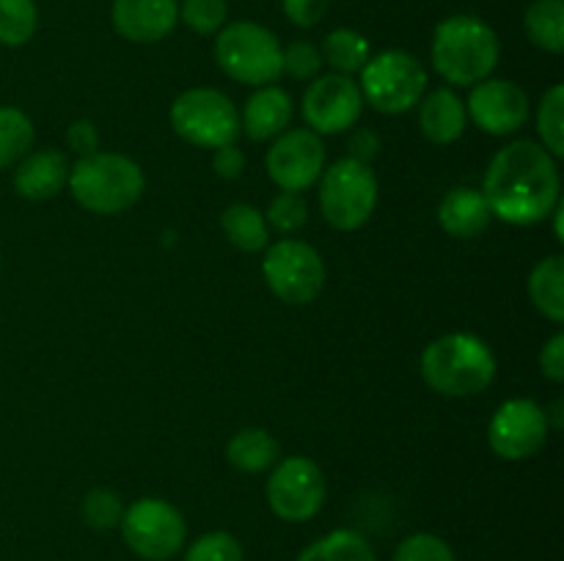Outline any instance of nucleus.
<instances>
[{"label":"nucleus","mask_w":564,"mask_h":561,"mask_svg":"<svg viewBox=\"0 0 564 561\" xmlns=\"http://www.w3.org/2000/svg\"><path fill=\"white\" fill-rule=\"evenodd\" d=\"M482 193L494 218L510 226L540 223L562 201L556 157L534 141L510 143L490 160Z\"/></svg>","instance_id":"1"},{"label":"nucleus","mask_w":564,"mask_h":561,"mask_svg":"<svg viewBox=\"0 0 564 561\" xmlns=\"http://www.w3.org/2000/svg\"><path fill=\"white\" fill-rule=\"evenodd\" d=\"M499 36L488 22L471 14H455L438 22L433 33V66L452 86H477L499 64Z\"/></svg>","instance_id":"2"},{"label":"nucleus","mask_w":564,"mask_h":561,"mask_svg":"<svg viewBox=\"0 0 564 561\" xmlns=\"http://www.w3.org/2000/svg\"><path fill=\"white\" fill-rule=\"evenodd\" d=\"M422 377L441 396H474L496 380V355L479 336L446 333L422 352Z\"/></svg>","instance_id":"3"},{"label":"nucleus","mask_w":564,"mask_h":561,"mask_svg":"<svg viewBox=\"0 0 564 561\" xmlns=\"http://www.w3.org/2000/svg\"><path fill=\"white\" fill-rule=\"evenodd\" d=\"M143 170L124 154L94 152L69 165L72 198L94 215H119L143 196Z\"/></svg>","instance_id":"4"},{"label":"nucleus","mask_w":564,"mask_h":561,"mask_svg":"<svg viewBox=\"0 0 564 561\" xmlns=\"http://www.w3.org/2000/svg\"><path fill=\"white\" fill-rule=\"evenodd\" d=\"M215 61L231 80L262 88L281 77V44L259 22H231L215 38Z\"/></svg>","instance_id":"5"},{"label":"nucleus","mask_w":564,"mask_h":561,"mask_svg":"<svg viewBox=\"0 0 564 561\" xmlns=\"http://www.w3.org/2000/svg\"><path fill=\"white\" fill-rule=\"evenodd\" d=\"M378 176L367 163L336 160L319 176V209L336 231H356L372 218L378 207Z\"/></svg>","instance_id":"6"},{"label":"nucleus","mask_w":564,"mask_h":561,"mask_svg":"<svg viewBox=\"0 0 564 561\" xmlns=\"http://www.w3.org/2000/svg\"><path fill=\"white\" fill-rule=\"evenodd\" d=\"M358 88L364 102L372 105L378 113L400 116L422 102L427 94V72L405 50H386L364 64Z\"/></svg>","instance_id":"7"},{"label":"nucleus","mask_w":564,"mask_h":561,"mask_svg":"<svg viewBox=\"0 0 564 561\" xmlns=\"http://www.w3.org/2000/svg\"><path fill=\"white\" fill-rule=\"evenodd\" d=\"M171 127L193 146L218 148L237 141L240 113L235 102L215 88H187L171 105Z\"/></svg>","instance_id":"8"},{"label":"nucleus","mask_w":564,"mask_h":561,"mask_svg":"<svg viewBox=\"0 0 564 561\" xmlns=\"http://www.w3.org/2000/svg\"><path fill=\"white\" fill-rule=\"evenodd\" d=\"M270 292L286 306H306L323 292L325 262L317 248L303 240H279L262 258Z\"/></svg>","instance_id":"9"},{"label":"nucleus","mask_w":564,"mask_h":561,"mask_svg":"<svg viewBox=\"0 0 564 561\" xmlns=\"http://www.w3.org/2000/svg\"><path fill=\"white\" fill-rule=\"evenodd\" d=\"M121 537L127 548L147 561H165L185 544L187 526L176 506L163 498H138L121 515Z\"/></svg>","instance_id":"10"},{"label":"nucleus","mask_w":564,"mask_h":561,"mask_svg":"<svg viewBox=\"0 0 564 561\" xmlns=\"http://www.w3.org/2000/svg\"><path fill=\"white\" fill-rule=\"evenodd\" d=\"M323 468L308 457H286L275 462L268 479V504L286 522H306L325 504Z\"/></svg>","instance_id":"11"},{"label":"nucleus","mask_w":564,"mask_h":561,"mask_svg":"<svg viewBox=\"0 0 564 561\" xmlns=\"http://www.w3.org/2000/svg\"><path fill=\"white\" fill-rule=\"evenodd\" d=\"M549 413L534 399H510L488 424V443L496 457L521 462L538 454L549 440Z\"/></svg>","instance_id":"12"},{"label":"nucleus","mask_w":564,"mask_h":561,"mask_svg":"<svg viewBox=\"0 0 564 561\" xmlns=\"http://www.w3.org/2000/svg\"><path fill=\"white\" fill-rule=\"evenodd\" d=\"M364 94L347 75H319L303 94V119L317 135H339L352 130L364 113Z\"/></svg>","instance_id":"13"},{"label":"nucleus","mask_w":564,"mask_h":561,"mask_svg":"<svg viewBox=\"0 0 564 561\" xmlns=\"http://www.w3.org/2000/svg\"><path fill=\"white\" fill-rule=\"evenodd\" d=\"M268 176L290 193H303L319 182L325 170V146L317 132L284 130L268 148Z\"/></svg>","instance_id":"14"},{"label":"nucleus","mask_w":564,"mask_h":561,"mask_svg":"<svg viewBox=\"0 0 564 561\" xmlns=\"http://www.w3.org/2000/svg\"><path fill=\"white\" fill-rule=\"evenodd\" d=\"M466 113L482 132L505 138L527 124L529 97L518 82L505 80V77H488L474 86Z\"/></svg>","instance_id":"15"},{"label":"nucleus","mask_w":564,"mask_h":561,"mask_svg":"<svg viewBox=\"0 0 564 561\" xmlns=\"http://www.w3.org/2000/svg\"><path fill=\"white\" fill-rule=\"evenodd\" d=\"M116 33L132 44L163 42L180 22L176 0H113L110 9Z\"/></svg>","instance_id":"16"},{"label":"nucleus","mask_w":564,"mask_h":561,"mask_svg":"<svg viewBox=\"0 0 564 561\" xmlns=\"http://www.w3.org/2000/svg\"><path fill=\"white\" fill-rule=\"evenodd\" d=\"M292 113H295V105L290 94L270 82L248 97L240 130H246L251 141H273L292 124Z\"/></svg>","instance_id":"17"},{"label":"nucleus","mask_w":564,"mask_h":561,"mask_svg":"<svg viewBox=\"0 0 564 561\" xmlns=\"http://www.w3.org/2000/svg\"><path fill=\"white\" fill-rule=\"evenodd\" d=\"M494 220L488 198L477 187H452L438 207V223L455 240H477Z\"/></svg>","instance_id":"18"},{"label":"nucleus","mask_w":564,"mask_h":561,"mask_svg":"<svg viewBox=\"0 0 564 561\" xmlns=\"http://www.w3.org/2000/svg\"><path fill=\"white\" fill-rule=\"evenodd\" d=\"M66 179H69V163L64 154L42 148V152H28L17 163L14 190L28 201H47L58 196Z\"/></svg>","instance_id":"19"},{"label":"nucleus","mask_w":564,"mask_h":561,"mask_svg":"<svg viewBox=\"0 0 564 561\" xmlns=\"http://www.w3.org/2000/svg\"><path fill=\"white\" fill-rule=\"evenodd\" d=\"M466 105L446 86L433 88L419 102V127H422L424 138L438 143V146H449V143L460 141L463 132H466Z\"/></svg>","instance_id":"20"},{"label":"nucleus","mask_w":564,"mask_h":561,"mask_svg":"<svg viewBox=\"0 0 564 561\" xmlns=\"http://www.w3.org/2000/svg\"><path fill=\"white\" fill-rule=\"evenodd\" d=\"M529 297L534 308L551 322H564V256L543 258L529 275Z\"/></svg>","instance_id":"21"},{"label":"nucleus","mask_w":564,"mask_h":561,"mask_svg":"<svg viewBox=\"0 0 564 561\" xmlns=\"http://www.w3.org/2000/svg\"><path fill=\"white\" fill-rule=\"evenodd\" d=\"M226 460L242 473H262L279 462V443H275V438L268 429H240L226 443Z\"/></svg>","instance_id":"22"},{"label":"nucleus","mask_w":564,"mask_h":561,"mask_svg":"<svg viewBox=\"0 0 564 561\" xmlns=\"http://www.w3.org/2000/svg\"><path fill=\"white\" fill-rule=\"evenodd\" d=\"M220 229L226 240L246 253H257L268 245L270 229L264 212H259L251 204H229L220 215Z\"/></svg>","instance_id":"23"},{"label":"nucleus","mask_w":564,"mask_h":561,"mask_svg":"<svg viewBox=\"0 0 564 561\" xmlns=\"http://www.w3.org/2000/svg\"><path fill=\"white\" fill-rule=\"evenodd\" d=\"M523 28L534 47L560 55L564 50V0H534L523 14Z\"/></svg>","instance_id":"24"},{"label":"nucleus","mask_w":564,"mask_h":561,"mask_svg":"<svg viewBox=\"0 0 564 561\" xmlns=\"http://www.w3.org/2000/svg\"><path fill=\"white\" fill-rule=\"evenodd\" d=\"M323 64H328L336 75H356L364 69L372 53H369L367 36L352 28H336L323 42Z\"/></svg>","instance_id":"25"},{"label":"nucleus","mask_w":564,"mask_h":561,"mask_svg":"<svg viewBox=\"0 0 564 561\" xmlns=\"http://www.w3.org/2000/svg\"><path fill=\"white\" fill-rule=\"evenodd\" d=\"M295 561H378V559H375V550L372 544L367 542V537H361L358 531H350V528H339V531H330L328 537L308 544Z\"/></svg>","instance_id":"26"},{"label":"nucleus","mask_w":564,"mask_h":561,"mask_svg":"<svg viewBox=\"0 0 564 561\" xmlns=\"http://www.w3.org/2000/svg\"><path fill=\"white\" fill-rule=\"evenodd\" d=\"M33 146V121L25 110L0 105V168L20 163Z\"/></svg>","instance_id":"27"},{"label":"nucleus","mask_w":564,"mask_h":561,"mask_svg":"<svg viewBox=\"0 0 564 561\" xmlns=\"http://www.w3.org/2000/svg\"><path fill=\"white\" fill-rule=\"evenodd\" d=\"M39 28V11L33 0H0V44L22 47Z\"/></svg>","instance_id":"28"},{"label":"nucleus","mask_w":564,"mask_h":561,"mask_svg":"<svg viewBox=\"0 0 564 561\" xmlns=\"http://www.w3.org/2000/svg\"><path fill=\"white\" fill-rule=\"evenodd\" d=\"M538 132L543 138L540 146L545 148L554 157H562L564 154V86L556 82L540 99L538 110Z\"/></svg>","instance_id":"29"},{"label":"nucleus","mask_w":564,"mask_h":561,"mask_svg":"<svg viewBox=\"0 0 564 561\" xmlns=\"http://www.w3.org/2000/svg\"><path fill=\"white\" fill-rule=\"evenodd\" d=\"M264 220H268V229H275L279 234H295V231H301L308 220L306 198H303L301 193L281 190L279 196L270 201Z\"/></svg>","instance_id":"30"},{"label":"nucleus","mask_w":564,"mask_h":561,"mask_svg":"<svg viewBox=\"0 0 564 561\" xmlns=\"http://www.w3.org/2000/svg\"><path fill=\"white\" fill-rule=\"evenodd\" d=\"M226 16H229L226 0H182L180 6V20L202 36L218 33L226 25Z\"/></svg>","instance_id":"31"},{"label":"nucleus","mask_w":564,"mask_h":561,"mask_svg":"<svg viewBox=\"0 0 564 561\" xmlns=\"http://www.w3.org/2000/svg\"><path fill=\"white\" fill-rule=\"evenodd\" d=\"M121 515H124V504L113 490L97 487L83 498V517L94 531H110L119 526Z\"/></svg>","instance_id":"32"},{"label":"nucleus","mask_w":564,"mask_h":561,"mask_svg":"<svg viewBox=\"0 0 564 561\" xmlns=\"http://www.w3.org/2000/svg\"><path fill=\"white\" fill-rule=\"evenodd\" d=\"M323 69V53L312 42H292L281 50V75L292 80H314Z\"/></svg>","instance_id":"33"},{"label":"nucleus","mask_w":564,"mask_h":561,"mask_svg":"<svg viewBox=\"0 0 564 561\" xmlns=\"http://www.w3.org/2000/svg\"><path fill=\"white\" fill-rule=\"evenodd\" d=\"M185 561H242V544L226 531H209L187 548Z\"/></svg>","instance_id":"34"},{"label":"nucleus","mask_w":564,"mask_h":561,"mask_svg":"<svg viewBox=\"0 0 564 561\" xmlns=\"http://www.w3.org/2000/svg\"><path fill=\"white\" fill-rule=\"evenodd\" d=\"M394 561H455L449 544L435 534H411L397 548Z\"/></svg>","instance_id":"35"},{"label":"nucleus","mask_w":564,"mask_h":561,"mask_svg":"<svg viewBox=\"0 0 564 561\" xmlns=\"http://www.w3.org/2000/svg\"><path fill=\"white\" fill-rule=\"evenodd\" d=\"M284 14L292 25L314 28L328 14V0H284Z\"/></svg>","instance_id":"36"},{"label":"nucleus","mask_w":564,"mask_h":561,"mask_svg":"<svg viewBox=\"0 0 564 561\" xmlns=\"http://www.w3.org/2000/svg\"><path fill=\"white\" fill-rule=\"evenodd\" d=\"M213 170L226 182L240 179L242 170H246V154H242L235 143L218 146L213 154Z\"/></svg>","instance_id":"37"},{"label":"nucleus","mask_w":564,"mask_h":561,"mask_svg":"<svg viewBox=\"0 0 564 561\" xmlns=\"http://www.w3.org/2000/svg\"><path fill=\"white\" fill-rule=\"evenodd\" d=\"M66 143H69L72 152H77L80 157H88V154L99 152V132L94 127V121L77 119L72 121L69 130H66Z\"/></svg>","instance_id":"38"},{"label":"nucleus","mask_w":564,"mask_h":561,"mask_svg":"<svg viewBox=\"0 0 564 561\" xmlns=\"http://www.w3.org/2000/svg\"><path fill=\"white\" fill-rule=\"evenodd\" d=\"M540 372L551 380V383H562L564 380V333L551 336L545 341L543 352H540Z\"/></svg>","instance_id":"39"},{"label":"nucleus","mask_w":564,"mask_h":561,"mask_svg":"<svg viewBox=\"0 0 564 561\" xmlns=\"http://www.w3.org/2000/svg\"><path fill=\"white\" fill-rule=\"evenodd\" d=\"M380 138L375 135L372 130H358L356 135L350 138V157L358 160V163H367L378 154Z\"/></svg>","instance_id":"40"}]
</instances>
